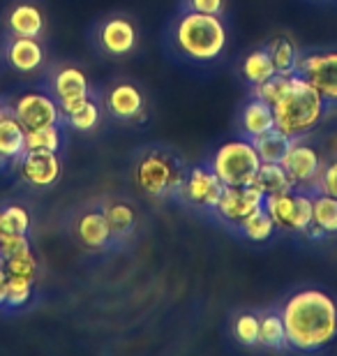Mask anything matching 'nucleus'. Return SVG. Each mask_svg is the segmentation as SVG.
Wrapping results in <instances>:
<instances>
[{
	"label": "nucleus",
	"instance_id": "obj_1",
	"mask_svg": "<svg viewBox=\"0 0 337 356\" xmlns=\"http://www.w3.org/2000/svg\"><path fill=\"white\" fill-rule=\"evenodd\" d=\"M286 343L296 352H319L337 338V301L324 289H300L279 308Z\"/></svg>",
	"mask_w": 337,
	"mask_h": 356
},
{
	"label": "nucleus",
	"instance_id": "obj_2",
	"mask_svg": "<svg viewBox=\"0 0 337 356\" xmlns=\"http://www.w3.org/2000/svg\"><path fill=\"white\" fill-rule=\"evenodd\" d=\"M167 42L178 58L195 65H211L227 51L229 33L222 17L181 10L169 21Z\"/></svg>",
	"mask_w": 337,
	"mask_h": 356
},
{
	"label": "nucleus",
	"instance_id": "obj_3",
	"mask_svg": "<svg viewBox=\"0 0 337 356\" xmlns=\"http://www.w3.org/2000/svg\"><path fill=\"white\" fill-rule=\"evenodd\" d=\"M188 162L169 146L148 144L132 158L130 176L134 188L148 199H178L188 176Z\"/></svg>",
	"mask_w": 337,
	"mask_h": 356
},
{
	"label": "nucleus",
	"instance_id": "obj_4",
	"mask_svg": "<svg viewBox=\"0 0 337 356\" xmlns=\"http://www.w3.org/2000/svg\"><path fill=\"white\" fill-rule=\"evenodd\" d=\"M326 106V99L317 90L293 74L289 88L272 104L275 127L291 139H305L321 123Z\"/></svg>",
	"mask_w": 337,
	"mask_h": 356
},
{
	"label": "nucleus",
	"instance_id": "obj_5",
	"mask_svg": "<svg viewBox=\"0 0 337 356\" xmlns=\"http://www.w3.org/2000/svg\"><path fill=\"white\" fill-rule=\"evenodd\" d=\"M208 165L213 167V172L220 176V181L224 185H249L254 183L256 174H259L261 158L256 153L254 144L247 137H238L231 141H224L217 151L211 155Z\"/></svg>",
	"mask_w": 337,
	"mask_h": 356
},
{
	"label": "nucleus",
	"instance_id": "obj_6",
	"mask_svg": "<svg viewBox=\"0 0 337 356\" xmlns=\"http://www.w3.org/2000/svg\"><path fill=\"white\" fill-rule=\"evenodd\" d=\"M293 74L317 90L326 104H337V49H307L298 54Z\"/></svg>",
	"mask_w": 337,
	"mask_h": 356
},
{
	"label": "nucleus",
	"instance_id": "obj_7",
	"mask_svg": "<svg viewBox=\"0 0 337 356\" xmlns=\"http://www.w3.org/2000/svg\"><path fill=\"white\" fill-rule=\"evenodd\" d=\"M92 44L109 58H125L139 47V28L125 14H109L92 28Z\"/></svg>",
	"mask_w": 337,
	"mask_h": 356
},
{
	"label": "nucleus",
	"instance_id": "obj_8",
	"mask_svg": "<svg viewBox=\"0 0 337 356\" xmlns=\"http://www.w3.org/2000/svg\"><path fill=\"white\" fill-rule=\"evenodd\" d=\"M222 192H224V183L220 181V176L206 162V165H195L188 169L183 188L178 192V199L185 206H190V209L204 211L208 216H213L215 209H217Z\"/></svg>",
	"mask_w": 337,
	"mask_h": 356
},
{
	"label": "nucleus",
	"instance_id": "obj_9",
	"mask_svg": "<svg viewBox=\"0 0 337 356\" xmlns=\"http://www.w3.org/2000/svg\"><path fill=\"white\" fill-rule=\"evenodd\" d=\"M99 104L113 120L132 123L146 113V92L132 79H116L99 92Z\"/></svg>",
	"mask_w": 337,
	"mask_h": 356
},
{
	"label": "nucleus",
	"instance_id": "obj_10",
	"mask_svg": "<svg viewBox=\"0 0 337 356\" xmlns=\"http://www.w3.org/2000/svg\"><path fill=\"white\" fill-rule=\"evenodd\" d=\"M7 104H10V111L14 113V118L24 125V130H35V127H42V125L63 123V111L49 90L21 92L19 97H14L12 102H7Z\"/></svg>",
	"mask_w": 337,
	"mask_h": 356
},
{
	"label": "nucleus",
	"instance_id": "obj_11",
	"mask_svg": "<svg viewBox=\"0 0 337 356\" xmlns=\"http://www.w3.org/2000/svg\"><path fill=\"white\" fill-rule=\"evenodd\" d=\"M47 90L51 92L54 99L58 102L60 111H65L67 106L92 95L88 74L83 72V67L74 65V63H60V65H54L49 70Z\"/></svg>",
	"mask_w": 337,
	"mask_h": 356
},
{
	"label": "nucleus",
	"instance_id": "obj_12",
	"mask_svg": "<svg viewBox=\"0 0 337 356\" xmlns=\"http://www.w3.org/2000/svg\"><path fill=\"white\" fill-rule=\"evenodd\" d=\"M17 174L28 188L51 190L63 176L60 153L42 151V148H28L17 165Z\"/></svg>",
	"mask_w": 337,
	"mask_h": 356
},
{
	"label": "nucleus",
	"instance_id": "obj_13",
	"mask_svg": "<svg viewBox=\"0 0 337 356\" xmlns=\"http://www.w3.org/2000/svg\"><path fill=\"white\" fill-rule=\"evenodd\" d=\"M263 199H266V195H263L261 188H256L254 183L240 185V188H236V185H224V192H222L217 209H215L213 216L224 227L236 229V225H238L243 218H247L252 211L263 206Z\"/></svg>",
	"mask_w": 337,
	"mask_h": 356
},
{
	"label": "nucleus",
	"instance_id": "obj_14",
	"mask_svg": "<svg viewBox=\"0 0 337 356\" xmlns=\"http://www.w3.org/2000/svg\"><path fill=\"white\" fill-rule=\"evenodd\" d=\"M0 28H3V35L42 38L47 31L44 10L35 0H12L0 12Z\"/></svg>",
	"mask_w": 337,
	"mask_h": 356
},
{
	"label": "nucleus",
	"instance_id": "obj_15",
	"mask_svg": "<svg viewBox=\"0 0 337 356\" xmlns=\"http://www.w3.org/2000/svg\"><path fill=\"white\" fill-rule=\"evenodd\" d=\"M3 60L19 74H38L47 65V51L40 38H17V35H3L0 47Z\"/></svg>",
	"mask_w": 337,
	"mask_h": 356
},
{
	"label": "nucleus",
	"instance_id": "obj_16",
	"mask_svg": "<svg viewBox=\"0 0 337 356\" xmlns=\"http://www.w3.org/2000/svg\"><path fill=\"white\" fill-rule=\"evenodd\" d=\"M282 167L286 169V174L291 176L296 190L314 192V185H317L321 169H324V162H321L317 148L305 144L303 139H293L289 153H286L282 160Z\"/></svg>",
	"mask_w": 337,
	"mask_h": 356
},
{
	"label": "nucleus",
	"instance_id": "obj_17",
	"mask_svg": "<svg viewBox=\"0 0 337 356\" xmlns=\"http://www.w3.org/2000/svg\"><path fill=\"white\" fill-rule=\"evenodd\" d=\"M72 229H74V238L79 241V245H83L85 250L102 252L113 245L111 229L104 218L102 204L79 211L74 216V222H72Z\"/></svg>",
	"mask_w": 337,
	"mask_h": 356
},
{
	"label": "nucleus",
	"instance_id": "obj_18",
	"mask_svg": "<svg viewBox=\"0 0 337 356\" xmlns=\"http://www.w3.org/2000/svg\"><path fill=\"white\" fill-rule=\"evenodd\" d=\"M26 151L28 146L24 125L7 109L5 116L0 118V172H10V169L17 172V165Z\"/></svg>",
	"mask_w": 337,
	"mask_h": 356
},
{
	"label": "nucleus",
	"instance_id": "obj_19",
	"mask_svg": "<svg viewBox=\"0 0 337 356\" xmlns=\"http://www.w3.org/2000/svg\"><path fill=\"white\" fill-rule=\"evenodd\" d=\"M104 218L109 222L113 245H123L127 243L134 232H136V213L125 199H106L102 204Z\"/></svg>",
	"mask_w": 337,
	"mask_h": 356
},
{
	"label": "nucleus",
	"instance_id": "obj_20",
	"mask_svg": "<svg viewBox=\"0 0 337 356\" xmlns=\"http://www.w3.org/2000/svg\"><path fill=\"white\" fill-rule=\"evenodd\" d=\"M272 127H275L272 106L252 95L240 109V137L254 139V137H259V134L272 130Z\"/></svg>",
	"mask_w": 337,
	"mask_h": 356
},
{
	"label": "nucleus",
	"instance_id": "obj_21",
	"mask_svg": "<svg viewBox=\"0 0 337 356\" xmlns=\"http://www.w3.org/2000/svg\"><path fill=\"white\" fill-rule=\"evenodd\" d=\"M337 234V199L324 192H312V227L307 236L321 238Z\"/></svg>",
	"mask_w": 337,
	"mask_h": 356
},
{
	"label": "nucleus",
	"instance_id": "obj_22",
	"mask_svg": "<svg viewBox=\"0 0 337 356\" xmlns=\"http://www.w3.org/2000/svg\"><path fill=\"white\" fill-rule=\"evenodd\" d=\"M99 118H102V104H99V99H92V95L67 106V109L63 111V123H65L67 130H74L81 134H88L95 130L99 125Z\"/></svg>",
	"mask_w": 337,
	"mask_h": 356
},
{
	"label": "nucleus",
	"instance_id": "obj_23",
	"mask_svg": "<svg viewBox=\"0 0 337 356\" xmlns=\"http://www.w3.org/2000/svg\"><path fill=\"white\" fill-rule=\"evenodd\" d=\"M236 232L245 241H249V243H268V241L275 236L277 227L272 222V218L268 216V211L263 209V206H259V209L252 211L247 218H243L240 222L236 225Z\"/></svg>",
	"mask_w": 337,
	"mask_h": 356
},
{
	"label": "nucleus",
	"instance_id": "obj_24",
	"mask_svg": "<svg viewBox=\"0 0 337 356\" xmlns=\"http://www.w3.org/2000/svg\"><path fill=\"white\" fill-rule=\"evenodd\" d=\"M263 209L275 222L277 232L296 234L293 232V209H296V190L282 192V195H266L263 199Z\"/></svg>",
	"mask_w": 337,
	"mask_h": 356
},
{
	"label": "nucleus",
	"instance_id": "obj_25",
	"mask_svg": "<svg viewBox=\"0 0 337 356\" xmlns=\"http://www.w3.org/2000/svg\"><path fill=\"white\" fill-rule=\"evenodd\" d=\"M240 74L249 86H259V83L268 81L272 74H277L275 65H272V58L268 54L266 47L261 49H254L249 51L245 58H243V65H240Z\"/></svg>",
	"mask_w": 337,
	"mask_h": 356
},
{
	"label": "nucleus",
	"instance_id": "obj_26",
	"mask_svg": "<svg viewBox=\"0 0 337 356\" xmlns=\"http://www.w3.org/2000/svg\"><path fill=\"white\" fill-rule=\"evenodd\" d=\"M254 185L261 188L263 195H282V192L296 190L291 176L286 174V169L279 162H261L259 174L254 178Z\"/></svg>",
	"mask_w": 337,
	"mask_h": 356
},
{
	"label": "nucleus",
	"instance_id": "obj_27",
	"mask_svg": "<svg viewBox=\"0 0 337 356\" xmlns=\"http://www.w3.org/2000/svg\"><path fill=\"white\" fill-rule=\"evenodd\" d=\"M256 148V153H259L261 162H279L282 165L284 155L289 153L291 148V137H286L282 130H277V127H272V130L259 134V137L249 139Z\"/></svg>",
	"mask_w": 337,
	"mask_h": 356
},
{
	"label": "nucleus",
	"instance_id": "obj_28",
	"mask_svg": "<svg viewBox=\"0 0 337 356\" xmlns=\"http://www.w3.org/2000/svg\"><path fill=\"white\" fill-rule=\"evenodd\" d=\"M259 345L266 347V350H289V343H286V329H284L279 310H268L261 315Z\"/></svg>",
	"mask_w": 337,
	"mask_h": 356
},
{
	"label": "nucleus",
	"instance_id": "obj_29",
	"mask_svg": "<svg viewBox=\"0 0 337 356\" xmlns=\"http://www.w3.org/2000/svg\"><path fill=\"white\" fill-rule=\"evenodd\" d=\"M26 146L60 153L63 146H65V125L51 123V125L35 127V130H26Z\"/></svg>",
	"mask_w": 337,
	"mask_h": 356
},
{
	"label": "nucleus",
	"instance_id": "obj_30",
	"mask_svg": "<svg viewBox=\"0 0 337 356\" xmlns=\"http://www.w3.org/2000/svg\"><path fill=\"white\" fill-rule=\"evenodd\" d=\"M35 294V277L24 275H7V294L3 310H21L33 301Z\"/></svg>",
	"mask_w": 337,
	"mask_h": 356
},
{
	"label": "nucleus",
	"instance_id": "obj_31",
	"mask_svg": "<svg viewBox=\"0 0 337 356\" xmlns=\"http://www.w3.org/2000/svg\"><path fill=\"white\" fill-rule=\"evenodd\" d=\"M31 213L21 204H5L0 206V234H31Z\"/></svg>",
	"mask_w": 337,
	"mask_h": 356
},
{
	"label": "nucleus",
	"instance_id": "obj_32",
	"mask_svg": "<svg viewBox=\"0 0 337 356\" xmlns=\"http://www.w3.org/2000/svg\"><path fill=\"white\" fill-rule=\"evenodd\" d=\"M272 65H275L277 74H293L296 72V60H298V51L293 47V42L289 38H275L266 44Z\"/></svg>",
	"mask_w": 337,
	"mask_h": 356
},
{
	"label": "nucleus",
	"instance_id": "obj_33",
	"mask_svg": "<svg viewBox=\"0 0 337 356\" xmlns=\"http://www.w3.org/2000/svg\"><path fill=\"white\" fill-rule=\"evenodd\" d=\"M259 322L261 315L256 312H238L231 322V336L236 338V343L243 347L259 345Z\"/></svg>",
	"mask_w": 337,
	"mask_h": 356
},
{
	"label": "nucleus",
	"instance_id": "obj_34",
	"mask_svg": "<svg viewBox=\"0 0 337 356\" xmlns=\"http://www.w3.org/2000/svg\"><path fill=\"white\" fill-rule=\"evenodd\" d=\"M3 268L7 275H24V277H38V257L31 248L10 254L7 259H3Z\"/></svg>",
	"mask_w": 337,
	"mask_h": 356
},
{
	"label": "nucleus",
	"instance_id": "obj_35",
	"mask_svg": "<svg viewBox=\"0 0 337 356\" xmlns=\"http://www.w3.org/2000/svg\"><path fill=\"white\" fill-rule=\"evenodd\" d=\"M291 79H293V74H272L268 81L259 83V86H252V95L272 106L279 97L284 95V90L289 88Z\"/></svg>",
	"mask_w": 337,
	"mask_h": 356
},
{
	"label": "nucleus",
	"instance_id": "obj_36",
	"mask_svg": "<svg viewBox=\"0 0 337 356\" xmlns=\"http://www.w3.org/2000/svg\"><path fill=\"white\" fill-rule=\"evenodd\" d=\"M312 227V192L296 190V209H293V232L307 234Z\"/></svg>",
	"mask_w": 337,
	"mask_h": 356
},
{
	"label": "nucleus",
	"instance_id": "obj_37",
	"mask_svg": "<svg viewBox=\"0 0 337 356\" xmlns=\"http://www.w3.org/2000/svg\"><path fill=\"white\" fill-rule=\"evenodd\" d=\"M314 192H324V195H331L337 199V160L324 165L317 178V185H314Z\"/></svg>",
	"mask_w": 337,
	"mask_h": 356
},
{
	"label": "nucleus",
	"instance_id": "obj_38",
	"mask_svg": "<svg viewBox=\"0 0 337 356\" xmlns=\"http://www.w3.org/2000/svg\"><path fill=\"white\" fill-rule=\"evenodd\" d=\"M24 248H31V238L28 234H0V259H7L10 254L24 250Z\"/></svg>",
	"mask_w": 337,
	"mask_h": 356
},
{
	"label": "nucleus",
	"instance_id": "obj_39",
	"mask_svg": "<svg viewBox=\"0 0 337 356\" xmlns=\"http://www.w3.org/2000/svg\"><path fill=\"white\" fill-rule=\"evenodd\" d=\"M181 10L202 12V14H215V17H222V12H224V0H183Z\"/></svg>",
	"mask_w": 337,
	"mask_h": 356
},
{
	"label": "nucleus",
	"instance_id": "obj_40",
	"mask_svg": "<svg viewBox=\"0 0 337 356\" xmlns=\"http://www.w3.org/2000/svg\"><path fill=\"white\" fill-rule=\"evenodd\" d=\"M5 294H7V273L0 264V310L5 308Z\"/></svg>",
	"mask_w": 337,
	"mask_h": 356
},
{
	"label": "nucleus",
	"instance_id": "obj_41",
	"mask_svg": "<svg viewBox=\"0 0 337 356\" xmlns=\"http://www.w3.org/2000/svg\"><path fill=\"white\" fill-rule=\"evenodd\" d=\"M7 109H10V104H7L5 99H0V118L5 116V113H7Z\"/></svg>",
	"mask_w": 337,
	"mask_h": 356
}]
</instances>
